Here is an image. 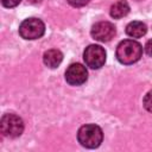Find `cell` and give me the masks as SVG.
<instances>
[{
    "mask_svg": "<svg viewBox=\"0 0 152 152\" xmlns=\"http://www.w3.org/2000/svg\"><path fill=\"white\" fill-rule=\"evenodd\" d=\"M20 1L21 0H1V4H2V6L11 8V7H15L17 5H19Z\"/></svg>",
    "mask_w": 152,
    "mask_h": 152,
    "instance_id": "cell-12",
    "label": "cell"
},
{
    "mask_svg": "<svg viewBox=\"0 0 152 152\" xmlns=\"http://www.w3.org/2000/svg\"><path fill=\"white\" fill-rule=\"evenodd\" d=\"M91 37L99 42H109L115 36V27L109 21H99L91 27Z\"/></svg>",
    "mask_w": 152,
    "mask_h": 152,
    "instance_id": "cell-6",
    "label": "cell"
},
{
    "mask_svg": "<svg viewBox=\"0 0 152 152\" xmlns=\"http://www.w3.org/2000/svg\"><path fill=\"white\" fill-rule=\"evenodd\" d=\"M0 131L5 137L17 138L24 131V121L15 114H5L0 121Z\"/></svg>",
    "mask_w": 152,
    "mask_h": 152,
    "instance_id": "cell-3",
    "label": "cell"
},
{
    "mask_svg": "<svg viewBox=\"0 0 152 152\" xmlns=\"http://www.w3.org/2000/svg\"><path fill=\"white\" fill-rule=\"evenodd\" d=\"M63 61V53L57 49H50L44 52L43 62L48 68H57Z\"/></svg>",
    "mask_w": 152,
    "mask_h": 152,
    "instance_id": "cell-8",
    "label": "cell"
},
{
    "mask_svg": "<svg viewBox=\"0 0 152 152\" xmlns=\"http://www.w3.org/2000/svg\"><path fill=\"white\" fill-rule=\"evenodd\" d=\"M83 59L87 66L91 69H100L106 62V51L102 46L91 44L86 48L83 52Z\"/></svg>",
    "mask_w": 152,
    "mask_h": 152,
    "instance_id": "cell-5",
    "label": "cell"
},
{
    "mask_svg": "<svg viewBox=\"0 0 152 152\" xmlns=\"http://www.w3.org/2000/svg\"><path fill=\"white\" fill-rule=\"evenodd\" d=\"M141 55L142 46L133 39H125L116 46V58L122 64H133L140 59Z\"/></svg>",
    "mask_w": 152,
    "mask_h": 152,
    "instance_id": "cell-1",
    "label": "cell"
},
{
    "mask_svg": "<svg viewBox=\"0 0 152 152\" xmlns=\"http://www.w3.org/2000/svg\"><path fill=\"white\" fill-rule=\"evenodd\" d=\"M147 32V26L142 21H131L126 26V33L132 38H140Z\"/></svg>",
    "mask_w": 152,
    "mask_h": 152,
    "instance_id": "cell-9",
    "label": "cell"
},
{
    "mask_svg": "<svg viewBox=\"0 0 152 152\" xmlns=\"http://www.w3.org/2000/svg\"><path fill=\"white\" fill-rule=\"evenodd\" d=\"M45 32L44 23L38 18H28L25 19L19 26V34L24 39L33 40L40 38Z\"/></svg>",
    "mask_w": 152,
    "mask_h": 152,
    "instance_id": "cell-4",
    "label": "cell"
},
{
    "mask_svg": "<svg viewBox=\"0 0 152 152\" xmlns=\"http://www.w3.org/2000/svg\"><path fill=\"white\" fill-rule=\"evenodd\" d=\"M129 12V5L126 0H119L115 4L112 5L110 7V17L114 19H120L124 18L128 14Z\"/></svg>",
    "mask_w": 152,
    "mask_h": 152,
    "instance_id": "cell-10",
    "label": "cell"
},
{
    "mask_svg": "<svg viewBox=\"0 0 152 152\" xmlns=\"http://www.w3.org/2000/svg\"><path fill=\"white\" fill-rule=\"evenodd\" d=\"M90 0H68V2L74 7H82L86 6Z\"/></svg>",
    "mask_w": 152,
    "mask_h": 152,
    "instance_id": "cell-13",
    "label": "cell"
},
{
    "mask_svg": "<svg viewBox=\"0 0 152 152\" xmlns=\"http://www.w3.org/2000/svg\"><path fill=\"white\" fill-rule=\"evenodd\" d=\"M145 52L148 56H152V39L147 40V43L145 44Z\"/></svg>",
    "mask_w": 152,
    "mask_h": 152,
    "instance_id": "cell-14",
    "label": "cell"
},
{
    "mask_svg": "<svg viewBox=\"0 0 152 152\" xmlns=\"http://www.w3.org/2000/svg\"><path fill=\"white\" fill-rule=\"evenodd\" d=\"M88 78V71L84 65L80 63H74L69 65L65 71V80L71 86H81Z\"/></svg>",
    "mask_w": 152,
    "mask_h": 152,
    "instance_id": "cell-7",
    "label": "cell"
},
{
    "mask_svg": "<svg viewBox=\"0 0 152 152\" xmlns=\"http://www.w3.org/2000/svg\"><path fill=\"white\" fill-rule=\"evenodd\" d=\"M78 142L87 148H96L101 145L103 139L102 129L94 124L82 126L77 132Z\"/></svg>",
    "mask_w": 152,
    "mask_h": 152,
    "instance_id": "cell-2",
    "label": "cell"
},
{
    "mask_svg": "<svg viewBox=\"0 0 152 152\" xmlns=\"http://www.w3.org/2000/svg\"><path fill=\"white\" fill-rule=\"evenodd\" d=\"M31 4H38V2H40L42 0H28Z\"/></svg>",
    "mask_w": 152,
    "mask_h": 152,
    "instance_id": "cell-15",
    "label": "cell"
},
{
    "mask_svg": "<svg viewBox=\"0 0 152 152\" xmlns=\"http://www.w3.org/2000/svg\"><path fill=\"white\" fill-rule=\"evenodd\" d=\"M144 107L146 110L152 113V90L148 91L144 97Z\"/></svg>",
    "mask_w": 152,
    "mask_h": 152,
    "instance_id": "cell-11",
    "label": "cell"
}]
</instances>
